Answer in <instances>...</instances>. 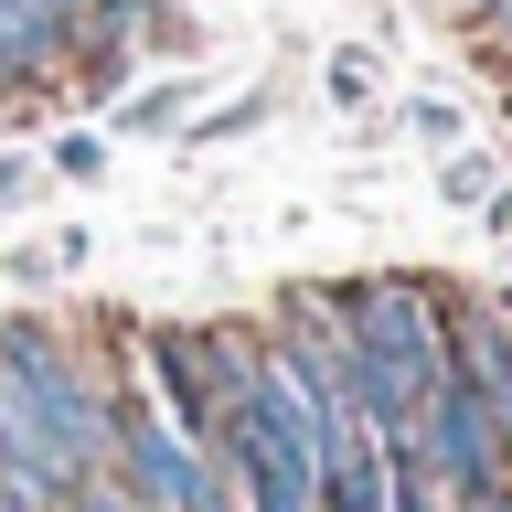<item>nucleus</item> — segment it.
Listing matches in <instances>:
<instances>
[{
    "mask_svg": "<svg viewBox=\"0 0 512 512\" xmlns=\"http://www.w3.org/2000/svg\"><path fill=\"white\" fill-rule=\"evenodd\" d=\"M171 118H182V86H150V96H139V107H128L118 128H171Z\"/></svg>",
    "mask_w": 512,
    "mask_h": 512,
    "instance_id": "obj_9",
    "label": "nucleus"
},
{
    "mask_svg": "<svg viewBox=\"0 0 512 512\" xmlns=\"http://www.w3.org/2000/svg\"><path fill=\"white\" fill-rule=\"evenodd\" d=\"M406 448L438 470V491H459V480H480V470H502V448H491V406H480V384L459 374V352L427 374V395H416V416H406Z\"/></svg>",
    "mask_w": 512,
    "mask_h": 512,
    "instance_id": "obj_2",
    "label": "nucleus"
},
{
    "mask_svg": "<svg viewBox=\"0 0 512 512\" xmlns=\"http://www.w3.org/2000/svg\"><path fill=\"white\" fill-rule=\"evenodd\" d=\"M0 512H43V491H32L22 470H0Z\"/></svg>",
    "mask_w": 512,
    "mask_h": 512,
    "instance_id": "obj_12",
    "label": "nucleus"
},
{
    "mask_svg": "<svg viewBox=\"0 0 512 512\" xmlns=\"http://www.w3.org/2000/svg\"><path fill=\"white\" fill-rule=\"evenodd\" d=\"M384 448V512H448V491H438V470L416 459L406 438H374Z\"/></svg>",
    "mask_w": 512,
    "mask_h": 512,
    "instance_id": "obj_5",
    "label": "nucleus"
},
{
    "mask_svg": "<svg viewBox=\"0 0 512 512\" xmlns=\"http://www.w3.org/2000/svg\"><path fill=\"white\" fill-rule=\"evenodd\" d=\"M54 512H139V491H128V470H107V459H96V470L75 480V491H64Z\"/></svg>",
    "mask_w": 512,
    "mask_h": 512,
    "instance_id": "obj_6",
    "label": "nucleus"
},
{
    "mask_svg": "<svg viewBox=\"0 0 512 512\" xmlns=\"http://www.w3.org/2000/svg\"><path fill=\"white\" fill-rule=\"evenodd\" d=\"M320 512H384V448L363 416L320 427Z\"/></svg>",
    "mask_w": 512,
    "mask_h": 512,
    "instance_id": "obj_4",
    "label": "nucleus"
},
{
    "mask_svg": "<svg viewBox=\"0 0 512 512\" xmlns=\"http://www.w3.org/2000/svg\"><path fill=\"white\" fill-rule=\"evenodd\" d=\"M459 11H480V22H502V32H512V0H459Z\"/></svg>",
    "mask_w": 512,
    "mask_h": 512,
    "instance_id": "obj_13",
    "label": "nucleus"
},
{
    "mask_svg": "<svg viewBox=\"0 0 512 512\" xmlns=\"http://www.w3.org/2000/svg\"><path fill=\"white\" fill-rule=\"evenodd\" d=\"M0 384H11L54 438H75L86 459H107V427H118V416L96 406V384L54 352V331H22V320H11V331H0Z\"/></svg>",
    "mask_w": 512,
    "mask_h": 512,
    "instance_id": "obj_1",
    "label": "nucleus"
},
{
    "mask_svg": "<svg viewBox=\"0 0 512 512\" xmlns=\"http://www.w3.org/2000/svg\"><path fill=\"white\" fill-rule=\"evenodd\" d=\"M22 192H32V160H22V150H0V203H22Z\"/></svg>",
    "mask_w": 512,
    "mask_h": 512,
    "instance_id": "obj_11",
    "label": "nucleus"
},
{
    "mask_svg": "<svg viewBox=\"0 0 512 512\" xmlns=\"http://www.w3.org/2000/svg\"><path fill=\"white\" fill-rule=\"evenodd\" d=\"M54 171H75V182H86V171H107V139H86V128H75V139L54 150Z\"/></svg>",
    "mask_w": 512,
    "mask_h": 512,
    "instance_id": "obj_10",
    "label": "nucleus"
},
{
    "mask_svg": "<svg viewBox=\"0 0 512 512\" xmlns=\"http://www.w3.org/2000/svg\"><path fill=\"white\" fill-rule=\"evenodd\" d=\"M150 384H160V406H171V438L214 448L224 395H214V363H203V342H192V331H150Z\"/></svg>",
    "mask_w": 512,
    "mask_h": 512,
    "instance_id": "obj_3",
    "label": "nucleus"
},
{
    "mask_svg": "<svg viewBox=\"0 0 512 512\" xmlns=\"http://www.w3.org/2000/svg\"><path fill=\"white\" fill-rule=\"evenodd\" d=\"M448 502H459V512H512V470H480V480H459Z\"/></svg>",
    "mask_w": 512,
    "mask_h": 512,
    "instance_id": "obj_7",
    "label": "nucleus"
},
{
    "mask_svg": "<svg viewBox=\"0 0 512 512\" xmlns=\"http://www.w3.org/2000/svg\"><path fill=\"white\" fill-rule=\"evenodd\" d=\"M331 96L363 107V96H374V54H331Z\"/></svg>",
    "mask_w": 512,
    "mask_h": 512,
    "instance_id": "obj_8",
    "label": "nucleus"
},
{
    "mask_svg": "<svg viewBox=\"0 0 512 512\" xmlns=\"http://www.w3.org/2000/svg\"><path fill=\"white\" fill-rule=\"evenodd\" d=\"M139 11H171V0H139Z\"/></svg>",
    "mask_w": 512,
    "mask_h": 512,
    "instance_id": "obj_14",
    "label": "nucleus"
}]
</instances>
